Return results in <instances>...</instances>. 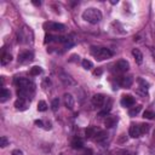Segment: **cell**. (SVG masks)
<instances>
[{
  "label": "cell",
  "instance_id": "6da1fadb",
  "mask_svg": "<svg viewBox=\"0 0 155 155\" xmlns=\"http://www.w3.org/2000/svg\"><path fill=\"white\" fill-rule=\"evenodd\" d=\"M102 12L98 10V8H94V7H90V8H87V10H85L84 12H82V18L86 21V22H88V23H91V24H97V23H99L101 21H102Z\"/></svg>",
  "mask_w": 155,
  "mask_h": 155
},
{
  "label": "cell",
  "instance_id": "7a4b0ae2",
  "mask_svg": "<svg viewBox=\"0 0 155 155\" xmlns=\"http://www.w3.org/2000/svg\"><path fill=\"white\" fill-rule=\"evenodd\" d=\"M91 53L98 61H103V59L110 58L113 56V52L109 48H107V47H99V46H92L91 47Z\"/></svg>",
  "mask_w": 155,
  "mask_h": 155
},
{
  "label": "cell",
  "instance_id": "3957f363",
  "mask_svg": "<svg viewBox=\"0 0 155 155\" xmlns=\"http://www.w3.org/2000/svg\"><path fill=\"white\" fill-rule=\"evenodd\" d=\"M33 39H34L33 31L28 27H23V28H21L17 31V40H18V42H22V44H31L33 42Z\"/></svg>",
  "mask_w": 155,
  "mask_h": 155
},
{
  "label": "cell",
  "instance_id": "277c9868",
  "mask_svg": "<svg viewBox=\"0 0 155 155\" xmlns=\"http://www.w3.org/2000/svg\"><path fill=\"white\" fill-rule=\"evenodd\" d=\"M15 85L18 88H29V90H35V84L30 81L29 79L25 78H16L15 79Z\"/></svg>",
  "mask_w": 155,
  "mask_h": 155
},
{
  "label": "cell",
  "instance_id": "5b68a950",
  "mask_svg": "<svg viewBox=\"0 0 155 155\" xmlns=\"http://www.w3.org/2000/svg\"><path fill=\"white\" fill-rule=\"evenodd\" d=\"M44 28L48 31H63L65 29V25L57 22H45Z\"/></svg>",
  "mask_w": 155,
  "mask_h": 155
},
{
  "label": "cell",
  "instance_id": "8992f818",
  "mask_svg": "<svg viewBox=\"0 0 155 155\" xmlns=\"http://www.w3.org/2000/svg\"><path fill=\"white\" fill-rule=\"evenodd\" d=\"M128 68H130V64H128V62L125 61V59L117 61V62L115 63V65H114V69H115L116 73H125V71L128 70Z\"/></svg>",
  "mask_w": 155,
  "mask_h": 155
},
{
  "label": "cell",
  "instance_id": "52a82bcc",
  "mask_svg": "<svg viewBox=\"0 0 155 155\" xmlns=\"http://www.w3.org/2000/svg\"><path fill=\"white\" fill-rule=\"evenodd\" d=\"M59 79H61V81H62L65 86H75V85H76V81H75L69 74H67V73H61V74H59Z\"/></svg>",
  "mask_w": 155,
  "mask_h": 155
},
{
  "label": "cell",
  "instance_id": "ba28073f",
  "mask_svg": "<svg viewBox=\"0 0 155 155\" xmlns=\"http://www.w3.org/2000/svg\"><path fill=\"white\" fill-rule=\"evenodd\" d=\"M34 58V54L33 52L30 51H25V52H22L18 54V62L19 63H28V62H31Z\"/></svg>",
  "mask_w": 155,
  "mask_h": 155
},
{
  "label": "cell",
  "instance_id": "9c48e42d",
  "mask_svg": "<svg viewBox=\"0 0 155 155\" xmlns=\"http://www.w3.org/2000/svg\"><path fill=\"white\" fill-rule=\"evenodd\" d=\"M117 82H119V85L121 87L128 88V87H131V85L133 82V79H132V76H120L119 80H117Z\"/></svg>",
  "mask_w": 155,
  "mask_h": 155
},
{
  "label": "cell",
  "instance_id": "30bf717a",
  "mask_svg": "<svg viewBox=\"0 0 155 155\" xmlns=\"http://www.w3.org/2000/svg\"><path fill=\"white\" fill-rule=\"evenodd\" d=\"M104 102H105V97H104L103 94H101V93H97V94H94V96L92 97V104H93L94 107L101 108V107L104 104Z\"/></svg>",
  "mask_w": 155,
  "mask_h": 155
},
{
  "label": "cell",
  "instance_id": "8fae6325",
  "mask_svg": "<svg viewBox=\"0 0 155 155\" xmlns=\"http://www.w3.org/2000/svg\"><path fill=\"white\" fill-rule=\"evenodd\" d=\"M128 133L132 138H138L142 136V132H140V128H139V125H131L130 126V130H128Z\"/></svg>",
  "mask_w": 155,
  "mask_h": 155
},
{
  "label": "cell",
  "instance_id": "7c38bea8",
  "mask_svg": "<svg viewBox=\"0 0 155 155\" xmlns=\"http://www.w3.org/2000/svg\"><path fill=\"white\" fill-rule=\"evenodd\" d=\"M61 42L64 44L65 47H70L75 44V39H74V34L67 35V36H61Z\"/></svg>",
  "mask_w": 155,
  "mask_h": 155
},
{
  "label": "cell",
  "instance_id": "4fadbf2b",
  "mask_svg": "<svg viewBox=\"0 0 155 155\" xmlns=\"http://www.w3.org/2000/svg\"><path fill=\"white\" fill-rule=\"evenodd\" d=\"M121 104H122V107L131 108V107L134 104V98H133L132 96H130V94H125V96H122V98H121Z\"/></svg>",
  "mask_w": 155,
  "mask_h": 155
},
{
  "label": "cell",
  "instance_id": "5bb4252c",
  "mask_svg": "<svg viewBox=\"0 0 155 155\" xmlns=\"http://www.w3.org/2000/svg\"><path fill=\"white\" fill-rule=\"evenodd\" d=\"M63 101H64V105L68 108V109H74V98H73V96L71 94H69V93H65L64 94V97H63Z\"/></svg>",
  "mask_w": 155,
  "mask_h": 155
},
{
  "label": "cell",
  "instance_id": "9a60e30c",
  "mask_svg": "<svg viewBox=\"0 0 155 155\" xmlns=\"http://www.w3.org/2000/svg\"><path fill=\"white\" fill-rule=\"evenodd\" d=\"M15 107H16L18 110H25V109L28 108V99L18 98V99L15 102Z\"/></svg>",
  "mask_w": 155,
  "mask_h": 155
},
{
  "label": "cell",
  "instance_id": "2e32d148",
  "mask_svg": "<svg viewBox=\"0 0 155 155\" xmlns=\"http://www.w3.org/2000/svg\"><path fill=\"white\" fill-rule=\"evenodd\" d=\"M104 124H105V126L108 128H111V127H114L117 124V117L116 116H113V115H108L105 117V120H104Z\"/></svg>",
  "mask_w": 155,
  "mask_h": 155
},
{
  "label": "cell",
  "instance_id": "e0dca14e",
  "mask_svg": "<svg viewBox=\"0 0 155 155\" xmlns=\"http://www.w3.org/2000/svg\"><path fill=\"white\" fill-rule=\"evenodd\" d=\"M96 142L97 143H101V144H103V143H105L107 142V139H108V133L107 132H104V131H101V132H98L97 133V136H96Z\"/></svg>",
  "mask_w": 155,
  "mask_h": 155
},
{
  "label": "cell",
  "instance_id": "ac0fdd59",
  "mask_svg": "<svg viewBox=\"0 0 155 155\" xmlns=\"http://www.w3.org/2000/svg\"><path fill=\"white\" fill-rule=\"evenodd\" d=\"M132 54H133L136 62H137L138 64H142V62H143V54H142V52H140L138 48H133V50H132Z\"/></svg>",
  "mask_w": 155,
  "mask_h": 155
},
{
  "label": "cell",
  "instance_id": "d6986e66",
  "mask_svg": "<svg viewBox=\"0 0 155 155\" xmlns=\"http://www.w3.org/2000/svg\"><path fill=\"white\" fill-rule=\"evenodd\" d=\"M82 145H84V142H82V139L80 137L73 138V140H71V148H74V149H81Z\"/></svg>",
  "mask_w": 155,
  "mask_h": 155
},
{
  "label": "cell",
  "instance_id": "ffe728a7",
  "mask_svg": "<svg viewBox=\"0 0 155 155\" xmlns=\"http://www.w3.org/2000/svg\"><path fill=\"white\" fill-rule=\"evenodd\" d=\"M138 85H139V91H142V93L143 94H145L147 93V91H148V82L145 81V80H143V79H138Z\"/></svg>",
  "mask_w": 155,
  "mask_h": 155
},
{
  "label": "cell",
  "instance_id": "44dd1931",
  "mask_svg": "<svg viewBox=\"0 0 155 155\" xmlns=\"http://www.w3.org/2000/svg\"><path fill=\"white\" fill-rule=\"evenodd\" d=\"M11 59H12L11 53H8V52H2V54H1V64H2V65L8 64V63L11 62Z\"/></svg>",
  "mask_w": 155,
  "mask_h": 155
},
{
  "label": "cell",
  "instance_id": "7402d4cb",
  "mask_svg": "<svg viewBox=\"0 0 155 155\" xmlns=\"http://www.w3.org/2000/svg\"><path fill=\"white\" fill-rule=\"evenodd\" d=\"M10 96H11V93H10V91H8V90H6V88H1V93H0V102H1V103L6 102V101L10 98Z\"/></svg>",
  "mask_w": 155,
  "mask_h": 155
},
{
  "label": "cell",
  "instance_id": "603a6c76",
  "mask_svg": "<svg viewBox=\"0 0 155 155\" xmlns=\"http://www.w3.org/2000/svg\"><path fill=\"white\" fill-rule=\"evenodd\" d=\"M140 109H142V107H140V105L131 107V108H130V110H128V115H130V116H136V115L140 111Z\"/></svg>",
  "mask_w": 155,
  "mask_h": 155
},
{
  "label": "cell",
  "instance_id": "cb8c5ba5",
  "mask_svg": "<svg viewBox=\"0 0 155 155\" xmlns=\"http://www.w3.org/2000/svg\"><path fill=\"white\" fill-rule=\"evenodd\" d=\"M85 134H86L87 138H92V137L97 136V133H96V128H94V127H87V128L85 130Z\"/></svg>",
  "mask_w": 155,
  "mask_h": 155
},
{
  "label": "cell",
  "instance_id": "d4e9b609",
  "mask_svg": "<svg viewBox=\"0 0 155 155\" xmlns=\"http://www.w3.org/2000/svg\"><path fill=\"white\" fill-rule=\"evenodd\" d=\"M46 109H47L46 102H45V101H40V102L38 103V110H39V111H45Z\"/></svg>",
  "mask_w": 155,
  "mask_h": 155
},
{
  "label": "cell",
  "instance_id": "484cf974",
  "mask_svg": "<svg viewBox=\"0 0 155 155\" xmlns=\"http://www.w3.org/2000/svg\"><path fill=\"white\" fill-rule=\"evenodd\" d=\"M41 71H42V70H41V68L35 65V67H33V68L30 69V71H29V73H30V75H33V76H34V75H39Z\"/></svg>",
  "mask_w": 155,
  "mask_h": 155
},
{
  "label": "cell",
  "instance_id": "4316f807",
  "mask_svg": "<svg viewBox=\"0 0 155 155\" xmlns=\"http://www.w3.org/2000/svg\"><path fill=\"white\" fill-rule=\"evenodd\" d=\"M58 107H59V99H58V98L52 99V103H51V108H52V110L56 111V110L58 109Z\"/></svg>",
  "mask_w": 155,
  "mask_h": 155
},
{
  "label": "cell",
  "instance_id": "83f0119b",
  "mask_svg": "<svg viewBox=\"0 0 155 155\" xmlns=\"http://www.w3.org/2000/svg\"><path fill=\"white\" fill-rule=\"evenodd\" d=\"M82 67H84L85 69H91V68L93 67V63H92L91 61H88V59H84V61H82Z\"/></svg>",
  "mask_w": 155,
  "mask_h": 155
},
{
  "label": "cell",
  "instance_id": "f1b7e54d",
  "mask_svg": "<svg viewBox=\"0 0 155 155\" xmlns=\"http://www.w3.org/2000/svg\"><path fill=\"white\" fill-rule=\"evenodd\" d=\"M139 128H140L142 134H144V133H147V132L149 131V125H148V124H140V125H139Z\"/></svg>",
  "mask_w": 155,
  "mask_h": 155
},
{
  "label": "cell",
  "instance_id": "f546056e",
  "mask_svg": "<svg viewBox=\"0 0 155 155\" xmlns=\"http://www.w3.org/2000/svg\"><path fill=\"white\" fill-rule=\"evenodd\" d=\"M0 145H1V148H5L6 145H8V139H7L5 136H2V137L0 138Z\"/></svg>",
  "mask_w": 155,
  "mask_h": 155
},
{
  "label": "cell",
  "instance_id": "4dcf8cb0",
  "mask_svg": "<svg viewBox=\"0 0 155 155\" xmlns=\"http://www.w3.org/2000/svg\"><path fill=\"white\" fill-rule=\"evenodd\" d=\"M143 116L147 117V119H153V117L155 116V114H154L153 111H150V110H145L144 114H143Z\"/></svg>",
  "mask_w": 155,
  "mask_h": 155
},
{
  "label": "cell",
  "instance_id": "1f68e13d",
  "mask_svg": "<svg viewBox=\"0 0 155 155\" xmlns=\"http://www.w3.org/2000/svg\"><path fill=\"white\" fill-rule=\"evenodd\" d=\"M11 154H12V155H23L22 150H19V149H15V150H12Z\"/></svg>",
  "mask_w": 155,
  "mask_h": 155
},
{
  "label": "cell",
  "instance_id": "d6a6232c",
  "mask_svg": "<svg viewBox=\"0 0 155 155\" xmlns=\"http://www.w3.org/2000/svg\"><path fill=\"white\" fill-rule=\"evenodd\" d=\"M35 125H38L39 127H44V121L42 120H35Z\"/></svg>",
  "mask_w": 155,
  "mask_h": 155
},
{
  "label": "cell",
  "instance_id": "836d02e7",
  "mask_svg": "<svg viewBox=\"0 0 155 155\" xmlns=\"http://www.w3.org/2000/svg\"><path fill=\"white\" fill-rule=\"evenodd\" d=\"M93 74H94V75H101V74H102V69H101V68L96 69V70L93 71Z\"/></svg>",
  "mask_w": 155,
  "mask_h": 155
},
{
  "label": "cell",
  "instance_id": "e575fe53",
  "mask_svg": "<svg viewBox=\"0 0 155 155\" xmlns=\"http://www.w3.org/2000/svg\"><path fill=\"white\" fill-rule=\"evenodd\" d=\"M33 4H34V5H36V6H40V5H41V2H40V1H33Z\"/></svg>",
  "mask_w": 155,
  "mask_h": 155
},
{
  "label": "cell",
  "instance_id": "d590c367",
  "mask_svg": "<svg viewBox=\"0 0 155 155\" xmlns=\"http://www.w3.org/2000/svg\"><path fill=\"white\" fill-rule=\"evenodd\" d=\"M153 54H154V57H155V47L153 48Z\"/></svg>",
  "mask_w": 155,
  "mask_h": 155
},
{
  "label": "cell",
  "instance_id": "8d00e7d4",
  "mask_svg": "<svg viewBox=\"0 0 155 155\" xmlns=\"http://www.w3.org/2000/svg\"><path fill=\"white\" fill-rule=\"evenodd\" d=\"M154 136H155V132H154Z\"/></svg>",
  "mask_w": 155,
  "mask_h": 155
},
{
  "label": "cell",
  "instance_id": "74e56055",
  "mask_svg": "<svg viewBox=\"0 0 155 155\" xmlns=\"http://www.w3.org/2000/svg\"><path fill=\"white\" fill-rule=\"evenodd\" d=\"M61 155H63V154H61Z\"/></svg>",
  "mask_w": 155,
  "mask_h": 155
}]
</instances>
